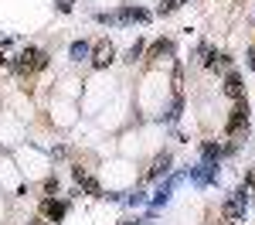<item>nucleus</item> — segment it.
Masks as SVG:
<instances>
[{
  "label": "nucleus",
  "mask_w": 255,
  "mask_h": 225,
  "mask_svg": "<svg viewBox=\"0 0 255 225\" xmlns=\"http://www.w3.org/2000/svg\"><path fill=\"white\" fill-rule=\"evenodd\" d=\"M34 225H55V222H48V219H38V222H34Z\"/></svg>",
  "instance_id": "obj_22"
},
{
  "label": "nucleus",
  "mask_w": 255,
  "mask_h": 225,
  "mask_svg": "<svg viewBox=\"0 0 255 225\" xmlns=\"http://www.w3.org/2000/svg\"><path fill=\"white\" fill-rule=\"evenodd\" d=\"M228 137H238L242 130H249V102L245 99H238L235 102V109H232V116H228Z\"/></svg>",
  "instance_id": "obj_5"
},
{
  "label": "nucleus",
  "mask_w": 255,
  "mask_h": 225,
  "mask_svg": "<svg viewBox=\"0 0 255 225\" xmlns=\"http://www.w3.org/2000/svg\"><path fill=\"white\" fill-rule=\"evenodd\" d=\"M170 55H174V41L170 38H157L153 44H150V51H146V61L157 65V61H167Z\"/></svg>",
  "instance_id": "obj_7"
},
{
  "label": "nucleus",
  "mask_w": 255,
  "mask_h": 225,
  "mask_svg": "<svg viewBox=\"0 0 255 225\" xmlns=\"http://www.w3.org/2000/svg\"><path fill=\"white\" fill-rule=\"evenodd\" d=\"M44 191H58V178H48L44 181Z\"/></svg>",
  "instance_id": "obj_20"
},
{
  "label": "nucleus",
  "mask_w": 255,
  "mask_h": 225,
  "mask_svg": "<svg viewBox=\"0 0 255 225\" xmlns=\"http://www.w3.org/2000/svg\"><path fill=\"white\" fill-rule=\"evenodd\" d=\"M143 51H146V44H143V41L129 44V51H126V61H136V58H143Z\"/></svg>",
  "instance_id": "obj_16"
},
{
  "label": "nucleus",
  "mask_w": 255,
  "mask_h": 225,
  "mask_svg": "<svg viewBox=\"0 0 255 225\" xmlns=\"http://www.w3.org/2000/svg\"><path fill=\"white\" fill-rule=\"evenodd\" d=\"M41 215L48 219V222H55L58 225L65 215H68V202H55V198H48V202L41 205Z\"/></svg>",
  "instance_id": "obj_9"
},
{
  "label": "nucleus",
  "mask_w": 255,
  "mask_h": 225,
  "mask_svg": "<svg viewBox=\"0 0 255 225\" xmlns=\"http://www.w3.org/2000/svg\"><path fill=\"white\" fill-rule=\"evenodd\" d=\"M245 205H249V188L242 184L238 191H232V198L225 202L221 219H225V222H242V219H245Z\"/></svg>",
  "instance_id": "obj_3"
},
{
  "label": "nucleus",
  "mask_w": 255,
  "mask_h": 225,
  "mask_svg": "<svg viewBox=\"0 0 255 225\" xmlns=\"http://www.w3.org/2000/svg\"><path fill=\"white\" fill-rule=\"evenodd\" d=\"M225 96H232V99H245V89H242V75L228 68V75H225Z\"/></svg>",
  "instance_id": "obj_11"
},
{
  "label": "nucleus",
  "mask_w": 255,
  "mask_h": 225,
  "mask_svg": "<svg viewBox=\"0 0 255 225\" xmlns=\"http://www.w3.org/2000/svg\"><path fill=\"white\" fill-rule=\"evenodd\" d=\"M129 225H146V222H129Z\"/></svg>",
  "instance_id": "obj_24"
},
{
  "label": "nucleus",
  "mask_w": 255,
  "mask_h": 225,
  "mask_svg": "<svg viewBox=\"0 0 255 225\" xmlns=\"http://www.w3.org/2000/svg\"><path fill=\"white\" fill-rule=\"evenodd\" d=\"M191 181L194 184H215L218 181V164H208V161H201L197 167H191Z\"/></svg>",
  "instance_id": "obj_6"
},
{
  "label": "nucleus",
  "mask_w": 255,
  "mask_h": 225,
  "mask_svg": "<svg viewBox=\"0 0 255 225\" xmlns=\"http://www.w3.org/2000/svg\"><path fill=\"white\" fill-rule=\"evenodd\" d=\"M126 205H143V191H133V195H126Z\"/></svg>",
  "instance_id": "obj_19"
},
{
  "label": "nucleus",
  "mask_w": 255,
  "mask_h": 225,
  "mask_svg": "<svg viewBox=\"0 0 255 225\" xmlns=\"http://www.w3.org/2000/svg\"><path fill=\"white\" fill-rule=\"evenodd\" d=\"M72 174H75V181H79L82 188H85V191H89V195H96V198H106V191H102V184H99L96 178H92V174H89V171H85V167H75V171H72Z\"/></svg>",
  "instance_id": "obj_10"
},
{
  "label": "nucleus",
  "mask_w": 255,
  "mask_h": 225,
  "mask_svg": "<svg viewBox=\"0 0 255 225\" xmlns=\"http://www.w3.org/2000/svg\"><path fill=\"white\" fill-rule=\"evenodd\" d=\"M0 65H3V48H0Z\"/></svg>",
  "instance_id": "obj_23"
},
{
  "label": "nucleus",
  "mask_w": 255,
  "mask_h": 225,
  "mask_svg": "<svg viewBox=\"0 0 255 225\" xmlns=\"http://www.w3.org/2000/svg\"><path fill=\"white\" fill-rule=\"evenodd\" d=\"M55 3H58L61 14H72V7H75V0H55Z\"/></svg>",
  "instance_id": "obj_18"
},
{
  "label": "nucleus",
  "mask_w": 255,
  "mask_h": 225,
  "mask_svg": "<svg viewBox=\"0 0 255 225\" xmlns=\"http://www.w3.org/2000/svg\"><path fill=\"white\" fill-rule=\"evenodd\" d=\"M249 68H255V48L249 51Z\"/></svg>",
  "instance_id": "obj_21"
},
{
  "label": "nucleus",
  "mask_w": 255,
  "mask_h": 225,
  "mask_svg": "<svg viewBox=\"0 0 255 225\" xmlns=\"http://www.w3.org/2000/svg\"><path fill=\"white\" fill-rule=\"evenodd\" d=\"M180 7H184V0H163V3H160V14H174Z\"/></svg>",
  "instance_id": "obj_17"
},
{
  "label": "nucleus",
  "mask_w": 255,
  "mask_h": 225,
  "mask_svg": "<svg viewBox=\"0 0 255 225\" xmlns=\"http://www.w3.org/2000/svg\"><path fill=\"white\" fill-rule=\"evenodd\" d=\"M225 157V147H218L215 140H204L201 143V161H208V164H218Z\"/></svg>",
  "instance_id": "obj_13"
},
{
  "label": "nucleus",
  "mask_w": 255,
  "mask_h": 225,
  "mask_svg": "<svg viewBox=\"0 0 255 225\" xmlns=\"http://www.w3.org/2000/svg\"><path fill=\"white\" fill-rule=\"evenodd\" d=\"M180 113H184V96L177 92L174 96V102H170V113H167V120L174 123V120H180Z\"/></svg>",
  "instance_id": "obj_15"
},
{
  "label": "nucleus",
  "mask_w": 255,
  "mask_h": 225,
  "mask_svg": "<svg viewBox=\"0 0 255 225\" xmlns=\"http://www.w3.org/2000/svg\"><path fill=\"white\" fill-rule=\"evenodd\" d=\"M48 65V51H41V48H24L17 58L10 61V68L17 72V75H31V72H41Z\"/></svg>",
  "instance_id": "obj_1"
},
{
  "label": "nucleus",
  "mask_w": 255,
  "mask_h": 225,
  "mask_svg": "<svg viewBox=\"0 0 255 225\" xmlns=\"http://www.w3.org/2000/svg\"><path fill=\"white\" fill-rule=\"evenodd\" d=\"M68 55H72V61H85L89 55H92V44H89V41H72Z\"/></svg>",
  "instance_id": "obj_14"
},
{
  "label": "nucleus",
  "mask_w": 255,
  "mask_h": 225,
  "mask_svg": "<svg viewBox=\"0 0 255 225\" xmlns=\"http://www.w3.org/2000/svg\"><path fill=\"white\" fill-rule=\"evenodd\" d=\"M116 44H113V41L109 38H102V41H96V44H92V55H89V61H92V68H109V65H113V61H116Z\"/></svg>",
  "instance_id": "obj_4"
},
{
  "label": "nucleus",
  "mask_w": 255,
  "mask_h": 225,
  "mask_svg": "<svg viewBox=\"0 0 255 225\" xmlns=\"http://www.w3.org/2000/svg\"><path fill=\"white\" fill-rule=\"evenodd\" d=\"M96 20H102V24H146L150 10H143V7H123L116 14H96Z\"/></svg>",
  "instance_id": "obj_2"
},
{
  "label": "nucleus",
  "mask_w": 255,
  "mask_h": 225,
  "mask_svg": "<svg viewBox=\"0 0 255 225\" xmlns=\"http://www.w3.org/2000/svg\"><path fill=\"white\" fill-rule=\"evenodd\" d=\"M170 164H174V154H167V150L157 154L153 164H150V171H146V178H150V181H160L163 174H170Z\"/></svg>",
  "instance_id": "obj_8"
},
{
  "label": "nucleus",
  "mask_w": 255,
  "mask_h": 225,
  "mask_svg": "<svg viewBox=\"0 0 255 225\" xmlns=\"http://www.w3.org/2000/svg\"><path fill=\"white\" fill-rule=\"evenodd\" d=\"M177 181H180V174H170V178H167V184H160V191L153 195V208H160V205L170 202V191L177 188Z\"/></svg>",
  "instance_id": "obj_12"
}]
</instances>
